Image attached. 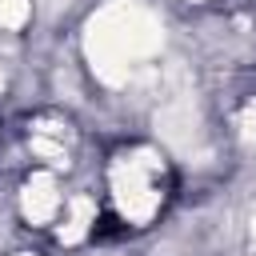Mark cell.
I'll return each mask as SVG.
<instances>
[{"mask_svg": "<svg viewBox=\"0 0 256 256\" xmlns=\"http://www.w3.org/2000/svg\"><path fill=\"white\" fill-rule=\"evenodd\" d=\"M160 20L136 0L104 4L88 24V60L108 84H124L128 68L160 48Z\"/></svg>", "mask_w": 256, "mask_h": 256, "instance_id": "obj_1", "label": "cell"}, {"mask_svg": "<svg viewBox=\"0 0 256 256\" xmlns=\"http://www.w3.org/2000/svg\"><path fill=\"white\" fill-rule=\"evenodd\" d=\"M152 168H156V160L140 152V156L124 160V164L116 168V176H112L116 200H120V208H124L128 220H148V216L156 212V204H160V196H156V188H152Z\"/></svg>", "mask_w": 256, "mask_h": 256, "instance_id": "obj_2", "label": "cell"}, {"mask_svg": "<svg viewBox=\"0 0 256 256\" xmlns=\"http://www.w3.org/2000/svg\"><path fill=\"white\" fill-rule=\"evenodd\" d=\"M20 208H24V216H28L32 224H48V220L60 212V188H56L52 172H36V176L24 184Z\"/></svg>", "mask_w": 256, "mask_h": 256, "instance_id": "obj_3", "label": "cell"}, {"mask_svg": "<svg viewBox=\"0 0 256 256\" xmlns=\"http://www.w3.org/2000/svg\"><path fill=\"white\" fill-rule=\"evenodd\" d=\"M92 220H96V204H92L88 196H72V200H68V216H64V224H60V240H64V244L84 240Z\"/></svg>", "mask_w": 256, "mask_h": 256, "instance_id": "obj_4", "label": "cell"}, {"mask_svg": "<svg viewBox=\"0 0 256 256\" xmlns=\"http://www.w3.org/2000/svg\"><path fill=\"white\" fill-rule=\"evenodd\" d=\"M32 16V0H0V28H24Z\"/></svg>", "mask_w": 256, "mask_h": 256, "instance_id": "obj_5", "label": "cell"}, {"mask_svg": "<svg viewBox=\"0 0 256 256\" xmlns=\"http://www.w3.org/2000/svg\"><path fill=\"white\" fill-rule=\"evenodd\" d=\"M240 132H244L248 140H256V104L244 108V116H240Z\"/></svg>", "mask_w": 256, "mask_h": 256, "instance_id": "obj_6", "label": "cell"}, {"mask_svg": "<svg viewBox=\"0 0 256 256\" xmlns=\"http://www.w3.org/2000/svg\"><path fill=\"white\" fill-rule=\"evenodd\" d=\"M0 88H4V68H0Z\"/></svg>", "mask_w": 256, "mask_h": 256, "instance_id": "obj_7", "label": "cell"}]
</instances>
